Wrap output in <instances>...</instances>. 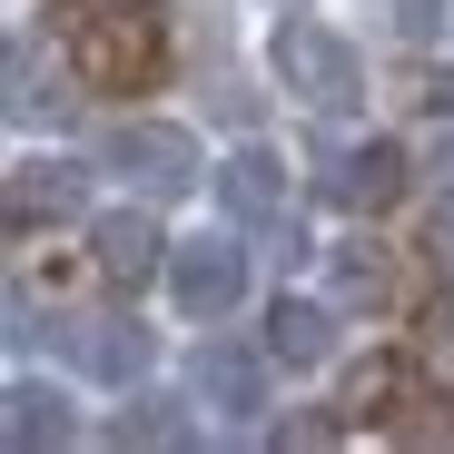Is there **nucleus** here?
<instances>
[{"label":"nucleus","mask_w":454,"mask_h":454,"mask_svg":"<svg viewBox=\"0 0 454 454\" xmlns=\"http://www.w3.org/2000/svg\"><path fill=\"white\" fill-rule=\"evenodd\" d=\"M69 69L90 90H138L159 80V20L138 0H69Z\"/></svg>","instance_id":"nucleus-1"},{"label":"nucleus","mask_w":454,"mask_h":454,"mask_svg":"<svg viewBox=\"0 0 454 454\" xmlns=\"http://www.w3.org/2000/svg\"><path fill=\"white\" fill-rule=\"evenodd\" d=\"M267 59H277V80L307 99V109H326V119L365 99V59H356V40H336L326 20H277Z\"/></svg>","instance_id":"nucleus-2"},{"label":"nucleus","mask_w":454,"mask_h":454,"mask_svg":"<svg viewBox=\"0 0 454 454\" xmlns=\"http://www.w3.org/2000/svg\"><path fill=\"white\" fill-rule=\"evenodd\" d=\"M109 168H119L129 188H148V198H178V188L207 178L198 138H188L178 119H119V129H109Z\"/></svg>","instance_id":"nucleus-3"},{"label":"nucleus","mask_w":454,"mask_h":454,"mask_svg":"<svg viewBox=\"0 0 454 454\" xmlns=\"http://www.w3.org/2000/svg\"><path fill=\"white\" fill-rule=\"evenodd\" d=\"M168 296H178V317H227L247 296V247L238 238H188L168 247Z\"/></svg>","instance_id":"nucleus-4"},{"label":"nucleus","mask_w":454,"mask_h":454,"mask_svg":"<svg viewBox=\"0 0 454 454\" xmlns=\"http://www.w3.org/2000/svg\"><path fill=\"white\" fill-rule=\"evenodd\" d=\"M217 207L238 217V227L296 238V227H286V159H267V148H238V159H217Z\"/></svg>","instance_id":"nucleus-5"},{"label":"nucleus","mask_w":454,"mask_h":454,"mask_svg":"<svg viewBox=\"0 0 454 454\" xmlns=\"http://www.w3.org/2000/svg\"><path fill=\"white\" fill-rule=\"evenodd\" d=\"M267 365H277V356H247V346L207 336L198 365H188V386H198V405H217V415H257V405H267Z\"/></svg>","instance_id":"nucleus-6"},{"label":"nucleus","mask_w":454,"mask_h":454,"mask_svg":"<svg viewBox=\"0 0 454 454\" xmlns=\"http://www.w3.org/2000/svg\"><path fill=\"white\" fill-rule=\"evenodd\" d=\"M326 198L336 207H395L405 198V148L395 138H365V148H336V159H326Z\"/></svg>","instance_id":"nucleus-7"},{"label":"nucleus","mask_w":454,"mask_h":454,"mask_svg":"<svg viewBox=\"0 0 454 454\" xmlns=\"http://www.w3.org/2000/svg\"><path fill=\"white\" fill-rule=\"evenodd\" d=\"M59 346L80 356L99 386H129V375L148 365V326L138 317H59Z\"/></svg>","instance_id":"nucleus-8"},{"label":"nucleus","mask_w":454,"mask_h":454,"mask_svg":"<svg viewBox=\"0 0 454 454\" xmlns=\"http://www.w3.org/2000/svg\"><path fill=\"white\" fill-rule=\"evenodd\" d=\"M267 356H277L286 375L326 365V356H336V317L317 307V296H277V307H267Z\"/></svg>","instance_id":"nucleus-9"},{"label":"nucleus","mask_w":454,"mask_h":454,"mask_svg":"<svg viewBox=\"0 0 454 454\" xmlns=\"http://www.w3.org/2000/svg\"><path fill=\"white\" fill-rule=\"evenodd\" d=\"M90 178L69 168V159H20L11 168V227H40V217H80Z\"/></svg>","instance_id":"nucleus-10"},{"label":"nucleus","mask_w":454,"mask_h":454,"mask_svg":"<svg viewBox=\"0 0 454 454\" xmlns=\"http://www.w3.org/2000/svg\"><path fill=\"white\" fill-rule=\"evenodd\" d=\"M90 238H99V267H109L119 286H138V277H159V267H168V238H159V227H148L138 207H109Z\"/></svg>","instance_id":"nucleus-11"},{"label":"nucleus","mask_w":454,"mask_h":454,"mask_svg":"<svg viewBox=\"0 0 454 454\" xmlns=\"http://www.w3.org/2000/svg\"><path fill=\"white\" fill-rule=\"evenodd\" d=\"M11 415H0V434H11L20 454H40V444H69V395L59 386H40V375H11V395H0Z\"/></svg>","instance_id":"nucleus-12"},{"label":"nucleus","mask_w":454,"mask_h":454,"mask_svg":"<svg viewBox=\"0 0 454 454\" xmlns=\"http://www.w3.org/2000/svg\"><path fill=\"white\" fill-rule=\"evenodd\" d=\"M119 444H188V415H178L168 395H138V405L119 415Z\"/></svg>","instance_id":"nucleus-13"},{"label":"nucleus","mask_w":454,"mask_h":454,"mask_svg":"<svg viewBox=\"0 0 454 454\" xmlns=\"http://www.w3.org/2000/svg\"><path fill=\"white\" fill-rule=\"evenodd\" d=\"M395 395H405V356H375L356 375V415H395Z\"/></svg>","instance_id":"nucleus-14"},{"label":"nucleus","mask_w":454,"mask_h":454,"mask_svg":"<svg viewBox=\"0 0 454 454\" xmlns=\"http://www.w3.org/2000/svg\"><path fill=\"white\" fill-rule=\"evenodd\" d=\"M336 286L356 296V307H386V296H395V277H386V257H365V247H356V257L336 267Z\"/></svg>","instance_id":"nucleus-15"},{"label":"nucleus","mask_w":454,"mask_h":454,"mask_svg":"<svg viewBox=\"0 0 454 454\" xmlns=\"http://www.w3.org/2000/svg\"><path fill=\"white\" fill-rule=\"evenodd\" d=\"M425 356H434V375H444V386H454V317L434 326V346H425Z\"/></svg>","instance_id":"nucleus-16"}]
</instances>
